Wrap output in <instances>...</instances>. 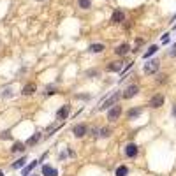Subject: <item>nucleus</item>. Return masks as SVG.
Wrapping results in <instances>:
<instances>
[{"label": "nucleus", "instance_id": "1", "mask_svg": "<svg viewBox=\"0 0 176 176\" xmlns=\"http://www.w3.org/2000/svg\"><path fill=\"white\" fill-rule=\"evenodd\" d=\"M118 100H120V94L116 92V94H113L109 99L106 100V102H102V104L99 106V111H104V109H109V108H113L115 104H118Z\"/></svg>", "mask_w": 176, "mask_h": 176}, {"label": "nucleus", "instance_id": "2", "mask_svg": "<svg viewBox=\"0 0 176 176\" xmlns=\"http://www.w3.org/2000/svg\"><path fill=\"white\" fill-rule=\"evenodd\" d=\"M159 67H160V62L157 60V58H153V60H148V64L144 65V74H155V72L159 71Z\"/></svg>", "mask_w": 176, "mask_h": 176}, {"label": "nucleus", "instance_id": "3", "mask_svg": "<svg viewBox=\"0 0 176 176\" xmlns=\"http://www.w3.org/2000/svg\"><path fill=\"white\" fill-rule=\"evenodd\" d=\"M138 94H139V86L138 85H130V86H127L125 90H123L121 97H123V99H132V97H136Z\"/></svg>", "mask_w": 176, "mask_h": 176}, {"label": "nucleus", "instance_id": "4", "mask_svg": "<svg viewBox=\"0 0 176 176\" xmlns=\"http://www.w3.org/2000/svg\"><path fill=\"white\" fill-rule=\"evenodd\" d=\"M120 115H121V108H120L118 104H115L113 108H109L108 120H109V121H115V120H118V118H120Z\"/></svg>", "mask_w": 176, "mask_h": 176}, {"label": "nucleus", "instance_id": "5", "mask_svg": "<svg viewBox=\"0 0 176 176\" xmlns=\"http://www.w3.org/2000/svg\"><path fill=\"white\" fill-rule=\"evenodd\" d=\"M164 95H153L152 99H150V108H153V109H157V108H160V106L164 104Z\"/></svg>", "mask_w": 176, "mask_h": 176}, {"label": "nucleus", "instance_id": "6", "mask_svg": "<svg viewBox=\"0 0 176 176\" xmlns=\"http://www.w3.org/2000/svg\"><path fill=\"white\" fill-rule=\"evenodd\" d=\"M111 21H113V23H121V21H125V12L120 11V9H116V11L113 12V16H111Z\"/></svg>", "mask_w": 176, "mask_h": 176}, {"label": "nucleus", "instance_id": "7", "mask_svg": "<svg viewBox=\"0 0 176 176\" xmlns=\"http://www.w3.org/2000/svg\"><path fill=\"white\" fill-rule=\"evenodd\" d=\"M86 132H88V127L85 125V123H79V125L74 127V136H76V138H83Z\"/></svg>", "mask_w": 176, "mask_h": 176}, {"label": "nucleus", "instance_id": "8", "mask_svg": "<svg viewBox=\"0 0 176 176\" xmlns=\"http://www.w3.org/2000/svg\"><path fill=\"white\" fill-rule=\"evenodd\" d=\"M125 155H127V157H130V159H134V157L138 155V146H136L134 143L127 144V146H125Z\"/></svg>", "mask_w": 176, "mask_h": 176}, {"label": "nucleus", "instance_id": "9", "mask_svg": "<svg viewBox=\"0 0 176 176\" xmlns=\"http://www.w3.org/2000/svg\"><path fill=\"white\" fill-rule=\"evenodd\" d=\"M69 111H71V106H69V104L62 106V109L56 113V118H58V120H65L67 116H69Z\"/></svg>", "mask_w": 176, "mask_h": 176}, {"label": "nucleus", "instance_id": "10", "mask_svg": "<svg viewBox=\"0 0 176 176\" xmlns=\"http://www.w3.org/2000/svg\"><path fill=\"white\" fill-rule=\"evenodd\" d=\"M129 50H130V46L125 42V44H120V46L115 50V53H116L118 56H123V55H127V53H129Z\"/></svg>", "mask_w": 176, "mask_h": 176}, {"label": "nucleus", "instance_id": "11", "mask_svg": "<svg viewBox=\"0 0 176 176\" xmlns=\"http://www.w3.org/2000/svg\"><path fill=\"white\" fill-rule=\"evenodd\" d=\"M42 176H58V171L51 165H44L42 167Z\"/></svg>", "mask_w": 176, "mask_h": 176}, {"label": "nucleus", "instance_id": "12", "mask_svg": "<svg viewBox=\"0 0 176 176\" xmlns=\"http://www.w3.org/2000/svg\"><path fill=\"white\" fill-rule=\"evenodd\" d=\"M95 132V136H100V138H109L111 136V129H97V130H94Z\"/></svg>", "mask_w": 176, "mask_h": 176}, {"label": "nucleus", "instance_id": "13", "mask_svg": "<svg viewBox=\"0 0 176 176\" xmlns=\"http://www.w3.org/2000/svg\"><path fill=\"white\" fill-rule=\"evenodd\" d=\"M35 88H37L35 86V83H30V85H27V86L23 88L21 94L23 95H32V94H35Z\"/></svg>", "mask_w": 176, "mask_h": 176}, {"label": "nucleus", "instance_id": "14", "mask_svg": "<svg viewBox=\"0 0 176 176\" xmlns=\"http://www.w3.org/2000/svg\"><path fill=\"white\" fill-rule=\"evenodd\" d=\"M141 113H143V109H141V108H134V109H130L129 113H127V116H129V120H132V118H138Z\"/></svg>", "mask_w": 176, "mask_h": 176}, {"label": "nucleus", "instance_id": "15", "mask_svg": "<svg viewBox=\"0 0 176 176\" xmlns=\"http://www.w3.org/2000/svg\"><path fill=\"white\" fill-rule=\"evenodd\" d=\"M88 50L92 51V53H102L106 48H104V44H90V48H88Z\"/></svg>", "mask_w": 176, "mask_h": 176}, {"label": "nucleus", "instance_id": "16", "mask_svg": "<svg viewBox=\"0 0 176 176\" xmlns=\"http://www.w3.org/2000/svg\"><path fill=\"white\" fill-rule=\"evenodd\" d=\"M157 51H159V46H155V44H153V46H150L148 50H146V53L143 55V58H150V56H152V55H155Z\"/></svg>", "mask_w": 176, "mask_h": 176}, {"label": "nucleus", "instance_id": "17", "mask_svg": "<svg viewBox=\"0 0 176 176\" xmlns=\"http://www.w3.org/2000/svg\"><path fill=\"white\" fill-rule=\"evenodd\" d=\"M120 69H121L120 62H111L109 65H108V71H109V72H118Z\"/></svg>", "mask_w": 176, "mask_h": 176}, {"label": "nucleus", "instance_id": "18", "mask_svg": "<svg viewBox=\"0 0 176 176\" xmlns=\"http://www.w3.org/2000/svg\"><path fill=\"white\" fill-rule=\"evenodd\" d=\"M25 162H27V159L23 157V159H20V160H16L14 164H12V169H21L23 165H25Z\"/></svg>", "mask_w": 176, "mask_h": 176}, {"label": "nucleus", "instance_id": "19", "mask_svg": "<svg viewBox=\"0 0 176 176\" xmlns=\"http://www.w3.org/2000/svg\"><path fill=\"white\" fill-rule=\"evenodd\" d=\"M127 173H129V169H127L125 165H120L116 169V176H127Z\"/></svg>", "mask_w": 176, "mask_h": 176}, {"label": "nucleus", "instance_id": "20", "mask_svg": "<svg viewBox=\"0 0 176 176\" xmlns=\"http://www.w3.org/2000/svg\"><path fill=\"white\" fill-rule=\"evenodd\" d=\"M92 6V0H79V7L81 9H90Z\"/></svg>", "mask_w": 176, "mask_h": 176}, {"label": "nucleus", "instance_id": "21", "mask_svg": "<svg viewBox=\"0 0 176 176\" xmlns=\"http://www.w3.org/2000/svg\"><path fill=\"white\" fill-rule=\"evenodd\" d=\"M23 150H25V146H23L21 143H16L14 146H12V153H16V152H20V153H21Z\"/></svg>", "mask_w": 176, "mask_h": 176}, {"label": "nucleus", "instance_id": "22", "mask_svg": "<svg viewBox=\"0 0 176 176\" xmlns=\"http://www.w3.org/2000/svg\"><path fill=\"white\" fill-rule=\"evenodd\" d=\"M39 139H41V134H35V136H33V138H28L27 144H33V143H37Z\"/></svg>", "mask_w": 176, "mask_h": 176}, {"label": "nucleus", "instance_id": "23", "mask_svg": "<svg viewBox=\"0 0 176 176\" xmlns=\"http://www.w3.org/2000/svg\"><path fill=\"white\" fill-rule=\"evenodd\" d=\"M35 165H37V162H32V164L28 165L27 169L23 171V174H28V173H30V171H32V169H33V167H35Z\"/></svg>", "mask_w": 176, "mask_h": 176}, {"label": "nucleus", "instance_id": "24", "mask_svg": "<svg viewBox=\"0 0 176 176\" xmlns=\"http://www.w3.org/2000/svg\"><path fill=\"white\" fill-rule=\"evenodd\" d=\"M169 55L171 56H176V42H174V46H173V50L169 51Z\"/></svg>", "mask_w": 176, "mask_h": 176}, {"label": "nucleus", "instance_id": "25", "mask_svg": "<svg viewBox=\"0 0 176 176\" xmlns=\"http://www.w3.org/2000/svg\"><path fill=\"white\" fill-rule=\"evenodd\" d=\"M2 138H4V139H9L11 136H9V132H4V134H2Z\"/></svg>", "mask_w": 176, "mask_h": 176}, {"label": "nucleus", "instance_id": "26", "mask_svg": "<svg viewBox=\"0 0 176 176\" xmlns=\"http://www.w3.org/2000/svg\"><path fill=\"white\" fill-rule=\"evenodd\" d=\"M173 115L176 116V106H174V108H173Z\"/></svg>", "mask_w": 176, "mask_h": 176}, {"label": "nucleus", "instance_id": "27", "mask_svg": "<svg viewBox=\"0 0 176 176\" xmlns=\"http://www.w3.org/2000/svg\"><path fill=\"white\" fill-rule=\"evenodd\" d=\"M0 176H4V173H2V171H0Z\"/></svg>", "mask_w": 176, "mask_h": 176}, {"label": "nucleus", "instance_id": "28", "mask_svg": "<svg viewBox=\"0 0 176 176\" xmlns=\"http://www.w3.org/2000/svg\"><path fill=\"white\" fill-rule=\"evenodd\" d=\"M41 2H42V0H41Z\"/></svg>", "mask_w": 176, "mask_h": 176}]
</instances>
